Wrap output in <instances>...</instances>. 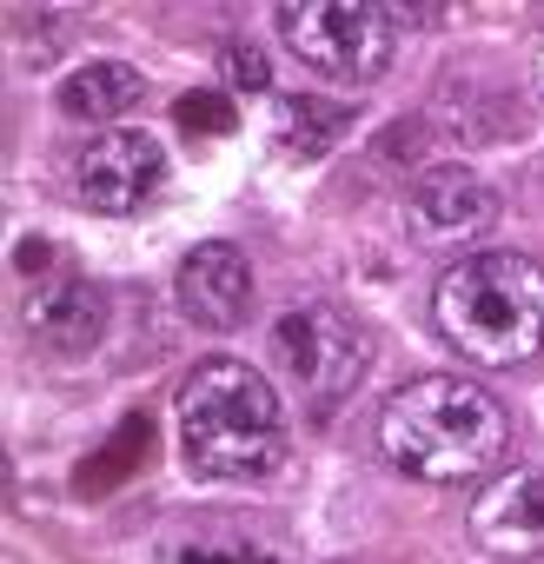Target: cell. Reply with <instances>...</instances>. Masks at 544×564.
<instances>
[{
	"instance_id": "2",
	"label": "cell",
	"mask_w": 544,
	"mask_h": 564,
	"mask_svg": "<svg viewBox=\"0 0 544 564\" xmlns=\"http://www.w3.org/2000/svg\"><path fill=\"white\" fill-rule=\"evenodd\" d=\"M438 333L485 372L544 352V265L524 252H471L438 279Z\"/></svg>"
},
{
	"instance_id": "7",
	"label": "cell",
	"mask_w": 544,
	"mask_h": 564,
	"mask_svg": "<svg viewBox=\"0 0 544 564\" xmlns=\"http://www.w3.org/2000/svg\"><path fill=\"white\" fill-rule=\"evenodd\" d=\"M405 219H412V232H418L425 246L451 252V246H471V239L491 232L498 199H491V186H485L478 173H465V166H432V173L412 180Z\"/></svg>"
},
{
	"instance_id": "4",
	"label": "cell",
	"mask_w": 544,
	"mask_h": 564,
	"mask_svg": "<svg viewBox=\"0 0 544 564\" xmlns=\"http://www.w3.org/2000/svg\"><path fill=\"white\" fill-rule=\"evenodd\" d=\"M286 47L326 80H379L392 61V8L385 0H280Z\"/></svg>"
},
{
	"instance_id": "9",
	"label": "cell",
	"mask_w": 544,
	"mask_h": 564,
	"mask_svg": "<svg viewBox=\"0 0 544 564\" xmlns=\"http://www.w3.org/2000/svg\"><path fill=\"white\" fill-rule=\"evenodd\" d=\"M179 313L206 333H232L252 313V265L239 246H193L179 265Z\"/></svg>"
},
{
	"instance_id": "1",
	"label": "cell",
	"mask_w": 544,
	"mask_h": 564,
	"mask_svg": "<svg viewBox=\"0 0 544 564\" xmlns=\"http://www.w3.org/2000/svg\"><path fill=\"white\" fill-rule=\"evenodd\" d=\"M511 445V419L504 405L458 379V372H432L392 392V405L379 412V452L425 485H471L491 478L498 458Z\"/></svg>"
},
{
	"instance_id": "6",
	"label": "cell",
	"mask_w": 544,
	"mask_h": 564,
	"mask_svg": "<svg viewBox=\"0 0 544 564\" xmlns=\"http://www.w3.org/2000/svg\"><path fill=\"white\" fill-rule=\"evenodd\" d=\"M166 186V147L153 133H100L80 153V199L94 213H140Z\"/></svg>"
},
{
	"instance_id": "17",
	"label": "cell",
	"mask_w": 544,
	"mask_h": 564,
	"mask_svg": "<svg viewBox=\"0 0 544 564\" xmlns=\"http://www.w3.org/2000/svg\"><path fill=\"white\" fill-rule=\"evenodd\" d=\"M531 80H537V100H544V54H537V74H531Z\"/></svg>"
},
{
	"instance_id": "16",
	"label": "cell",
	"mask_w": 544,
	"mask_h": 564,
	"mask_svg": "<svg viewBox=\"0 0 544 564\" xmlns=\"http://www.w3.org/2000/svg\"><path fill=\"white\" fill-rule=\"evenodd\" d=\"M392 8H399L405 21H418V28H432V21L445 14V0H392Z\"/></svg>"
},
{
	"instance_id": "15",
	"label": "cell",
	"mask_w": 544,
	"mask_h": 564,
	"mask_svg": "<svg viewBox=\"0 0 544 564\" xmlns=\"http://www.w3.org/2000/svg\"><path fill=\"white\" fill-rule=\"evenodd\" d=\"M226 80H232V87H265L272 67H265L259 47H226Z\"/></svg>"
},
{
	"instance_id": "13",
	"label": "cell",
	"mask_w": 544,
	"mask_h": 564,
	"mask_svg": "<svg viewBox=\"0 0 544 564\" xmlns=\"http://www.w3.org/2000/svg\"><path fill=\"white\" fill-rule=\"evenodd\" d=\"M173 120H179L186 133H199V140H206V133H232V120H239V113H232V100H226L219 87H206V94H186V100L173 107Z\"/></svg>"
},
{
	"instance_id": "8",
	"label": "cell",
	"mask_w": 544,
	"mask_h": 564,
	"mask_svg": "<svg viewBox=\"0 0 544 564\" xmlns=\"http://www.w3.org/2000/svg\"><path fill=\"white\" fill-rule=\"evenodd\" d=\"M471 538L491 557H544V465H518L471 505Z\"/></svg>"
},
{
	"instance_id": "11",
	"label": "cell",
	"mask_w": 544,
	"mask_h": 564,
	"mask_svg": "<svg viewBox=\"0 0 544 564\" xmlns=\"http://www.w3.org/2000/svg\"><path fill=\"white\" fill-rule=\"evenodd\" d=\"M140 94H146L140 67H127V61H94V67H80V74L61 87V113H67V120L100 127V120H113V113L140 107Z\"/></svg>"
},
{
	"instance_id": "5",
	"label": "cell",
	"mask_w": 544,
	"mask_h": 564,
	"mask_svg": "<svg viewBox=\"0 0 544 564\" xmlns=\"http://www.w3.org/2000/svg\"><path fill=\"white\" fill-rule=\"evenodd\" d=\"M265 352H272V366H280L313 405L346 399V392L366 379V359H372L359 319L339 313L333 300H300V306H286L280 319L265 326Z\"/></svg>"
},
{
	"instance_id": "3",
	"label": "cell",
	"mask_w": 544,
	"mask_h": 564,
	"mask_svg": "<svg viewBox=\"0 0 544 564\" xmlns=\"http://www.w3.org/2000/svg\"><path fill=\"white\" fill-rule=\"evenodd\" d=\"M179 445L206 478L252 485L286 458V412L252 366L206 359L179 386Z\"/></svg>"
},
{
	"instance_id": "10",
	"label": "cell",
	"mask_w": 544,
	"mask_h": 564,
	"mask_svg": "<svg viewBox=\"0 0 544 564\" xmlns=\"http://www.w3.org/2000/svg\"><path fill=\"white\" fill-rule=\"evenodd\" d=\"M34 333L47 339V346H61V352H87L100 333H107V300H100V286H87V279H61V286H47L41 300H34Z\"/></svg>"
},
{
	"instance_id": "14",
	"label": "cell",
	"mask_w": 544,
	"mask_h": 564,
	"mask_svg": "<svg viewBox=\"0 0 544 564\" xmlns=\"http://www.w3.org/2000/svg\"><path fill=\"white\" fill-rule=\"evenodd\" d=\"M179 564H280V557L252 538H199V544L179 551Z\"/></svg>"
},
{
	"instance_id": "12",
	"label": "cell",
	"mask_w": 544,
	"mask_h": 564,
	"mask_svg": "<svg viewBox=\"0 0 544 564\" xmlns=\"http://www.w3.org/2000/svg\"><path fill=\"white\" fill-rule=\"evenodd\" d=\"M346 127H352V107H339L326 94H286L280 100V140L293 153H326Z\"/></svg>"
}]
</instances>
